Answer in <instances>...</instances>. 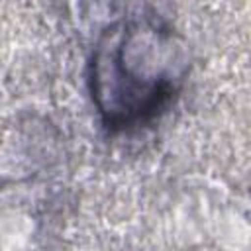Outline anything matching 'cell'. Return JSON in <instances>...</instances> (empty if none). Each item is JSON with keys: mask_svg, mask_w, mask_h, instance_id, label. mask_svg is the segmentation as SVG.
<instances>
[{"mask_svg": "<svg viewBox=\"0 0 251 251\" xmlns=\"http://www.w3.org/2000/svg\"><path fill=\"white\" fill-rule=\"evenodd\" d=\"M190 71V49L173 25L135 16L110 25L90 63V92L110 129L139 126L159 114Z\"/></svg>", "mask_w": 251, "mask_h": 251, "instance_id": "cell-1", "label": "cell"}]
</instances>
